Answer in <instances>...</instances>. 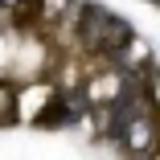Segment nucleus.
<instances>
[{
  "mask_svg": "<svg viewBox=\"0 0 160 160\" xmlns=\"http://www.w3.org/2000/svg\"><path fill=\"white\" fill-rule=\"evenodd\" d=\"M0 115H4V123L17 119V94H12L8 86H0Z\"/></svg>",
  "mask_w": 160,
  "mask_h": 160,
  "instance_id": "obj_2",
  "label": "nucleus"
},
{
  "mask_svg": "<svg viewBox=\"0 0 160 160\" xmlns=\"http://www.w3.org/2000/svg\"><path fill=\"white\" fill-rule=\"evenodd\" d=\"M78 33H82L86 49L103 53V58H115L119 49L132 45V25L119 21V17H115V12H107V8H99V4H86V8H82Z\"/></svg>",
  "mask_w": 160,
  "mask_h": 160,
  "instance_id": "obj_1",
  "label": "nucleus"
}]
</instances>
